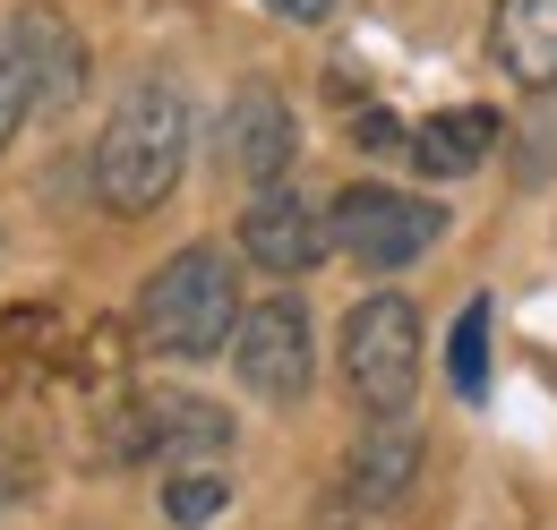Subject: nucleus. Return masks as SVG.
Wrapping results in <instances>:
<instances>
[{
  "label": "nucleus",
  "instance_id": "nucleus-1",
  "mask_svg": "<svg viewBox=\"0 0 557 530\" xmlns=\"http://www.w3.org/2000/svg\"><path fill=\"white\" fill-rule=\"evenodd\" d=\"M181 163H189V103H181V86H163V77H138L121 103H112V121L95 137V205H112V214H154V205L181 189Z\"/></svg>",
  "mask_w": 557,
  "mask_h": 530
},
{
  "label": "nucleus",
  "instance_id": "nucleus-2",
  "mask_svg": "<svg viewBox=\"0 0 557 530\" xmlns=\"http://www.w3.org/2000/svg\"><path fill=\"white\" fill-rule=\"evenodd\" d=\"M232 326H240V282H232L223 249L198 240V249H172L146 274L138 342L154 359H214V351H232Z\"/></svg>",
  "mask_w": 557,
  "mask_h": 530
},
{
  "label": "nucleus",
  "instance_id": "nucleus-3",
  "mask_svg": "<svg viewBox=\"0 0 557 530\" xmlns=\"http://www.w3.org/2000/svg\"><path fill=\"white\" fill-rule=\"evenodd\" d=\"M335 359H344V386H351V402H360L369 419H404L412 394H420V308L404 291L351 300Z\"/></svg>",
  "mask_w": 557,
  "mask_h": 530
},
{
  "label": "nucleus",
  "instance_id": "nucleus-4",
  "mask_svg": "<svg viewBox=\"0 0 557 530\" xmlns=\"http://www.w3.org/2000/svg\"><path fill=\"white\" fill-rule=\"evenodd\" d=\"M326 231H335V249H344L360 274H404L412 257L437 249L446 205L412 198V189H377V180H360V189H344V198L326 205Z\"/></svg>",
  "mask_w": 557,
  "mask_h": 530
},
{
  "label": "nucleus",
  "instance_id": "nucleus-5",
  "mask_svg": "<svg viewBox=\"0 0 557 530\" xmlns=\"http://www.w3.org/2000/svg\"><path fill=\"white\" fill-rule=\"evenodd\" d=\"M232 368H240V386L258 402H309L318 386V326H309V308L283 291V300H258V308H240V326H232Z\"/></svg>",
  "mask_w": 557,
  "mask_h": 530
},
{
  "label": "nucleus",
  "instance_id": "nucleus-6",
  "mask_svg": "<svg viewBox=\"0 0 557 530\" xmlns=\"http://www.w3.org/2000/svg\"><path fill=\"white\" fill-rule=\"evenodd\" d=\"M112 454H154V463H223L232 454V419L198 394H146L121 411V437H112Z\"/></svg>",
  "mask_w": 557,
  "mask_h": 530
},
{
  "label": "nucleus",
  "instance_id": "nucleus-7",
  "mask_svg": "<svg viewBox=\"0 0 557 530\" xmlns=\"http://www.w3.org/2000/svg\"><path fill=\"white\" fill-rule=\"evenodd\" d=\"M326 249H335L326 205H309L300 189H258V205L240 214V257L258 274H318Z\"/></svg>",
  "mask_w": 557,
  "mask_h": 530
},
{
  "label": "nucleus",
  "instance_id": "nucleus-8",
  "mask_svg": "<svg viewBox=\"0 0 557 530\" xmlns=\"http://www.w3.org/2000/svg\"><path fill=\"white\" fill-rule=\"evenodd\" d=\"M292 154H300L292 103H283L275 86H240V94H232V112H223V172H232V180H249V189H283Z\"/></svg>",
  "mask_w": 557,
  "mask_h": 530
},
{
  "label": "nucleus",
  "instance_id": "nucleus-9",
  "mask_svg": "<svg viewBox=\"0 0 557 530\" xmlns=\"http://www.w3.org/2000/svg\"><path fill=\"white\" fill-rule=\"evenodd\" d=\"M0 43H9V52L26 61V77H35V112H70L77 103V86H86V43H77V26L61 9H17Z\"/></svg>",
  "mask_w": 557,
  "mask_h": 530
},
{
  "label": "nucleus",
  "instance_id": "nucleus-10",
  "mask_svg": "<svg viewBox=\"0 0 557 530\" xmlns=\"http://www.w3.org/2000/svg\"><path fill=\"white\" fill-rule=\"evenodd\" d=\"M412 470H420V428L412 419H369L351 463H344V488L360 514H395L412 496Z\"/></svg>",
  "mask_w": 557,
  "mask_h": 530
},
{
  "label": "nucleus",
  "instance_id": "nucleus-11",
  "mask_svg": "<svg viewBox=\"0 0 557 530\" xmlns=\"http://www.w3.org/2000/svg\"><path fill=\"white\" fill-rule=\"evenodd\" d=\"M488 61L523 94H557V0H497L488 9Z\"/></svg>",
  "mask_w": 557,
  "mask_h": 530
},
{
  "label": "nucleus",
  "instance_id": "nucleus-12",
  "mask_svg": "<svg viewBox=\"0 0 557 530\" xmlns=\"http://www.w3.org/2000/svg\"><path fill=\"white\" fill-rule=\"evenodd\" d=\"M488 146H497V112L488 103H455V112H429L412 137H404V154H412L429 180H463V172H481Z\"/></svg>",
  "mask_w": 557,
  "mask_h": 530
},
{
  "label": "nucleus",
  "instance_id": "nucleus-13",
  "mask_svg": "<svg viewBox=\"0 0 557 530\" xmlns=\"http://www.w3.org/2000/svg\"><path fill=\"white\" fill-rule=\"evenodd\" d=\"M232 505V479H223V463H181L172 479H163V514L181 530H198V522H214Z\"/></svg>",
  "mask_w": 557,
  "mask_h": 530
},
{
  "label": "nucleus",
  "instance_id": "nucleus-14",
  "mask_svg": "<svg viewBox=\"0 0 557 530\" xmlns=\"http://www.w3.org/2000/svg\"><path fill=\"white\" fill-rule=\"evenodd\" d=\"M446 377H455V394H463V402L488 394V300H463L455 342H446Z\"/></svg>",
  "mask_w": 557,
  "mask_h": 530
},
{
  "label": "nucleus",
  "instance_id": "nucleus-15",
  "mask_svg": "<svg viewBox=\"0 0 557 530\" xmlns=\"http://www.w3.org/2000/svg\"><path fill=\"white\" fill-rule=\"evenodd\" d=\"M549 172H557V94H541V112L523 121V146H515V180L541 189Z\"/></svg>",
  "mask_w": 557,
  "mask_h": 530
},
{
  "label": "nucleus",
  "instance_id": "nucleus-16",
  "mask_svg": "<svg viewBox=\"0 0 557 530\" xmlns=\"http://www.w3.org/2000/svg\"><path fill=\"white\" fill-rule=\"evenodd\" d=\"M26 112H35V77H26V61L0 43V154H9V137L26 129Z\"/></svg>",
  "mask_w": 557,
  "mask_h": 530
},
{
  "label": "nucleus",
  "instance_id": "nucleus-17",
  "mask_svg": "<svg viewBox=\"0 0 557 530\" xmlns=\"http://www.w3.org/2000/svg\"><path fill=\"white\" fill-rule=\"evenodd\" d=\"M351 146H369V154H386V146H404V129H395L386 112H369V121H360V137H351Z\"/></svg>",
  "mask_w": 557,
  "mask_h": 530
},
{
  "label": "nucleus",
  "instance_id": "nucleus-18",
  "mask_svg": "<svg viewBox=\"0 0 557 530\" xmlns=\"http://www.w3.org/2000/svg\"><path fill=\"white\" fill-rule=\"evenodd\" d=\"M283 17H326V0H275Z\"/></svg>",
  "mask_w": 557,
  "mask_h": 530
}]
</instances>
